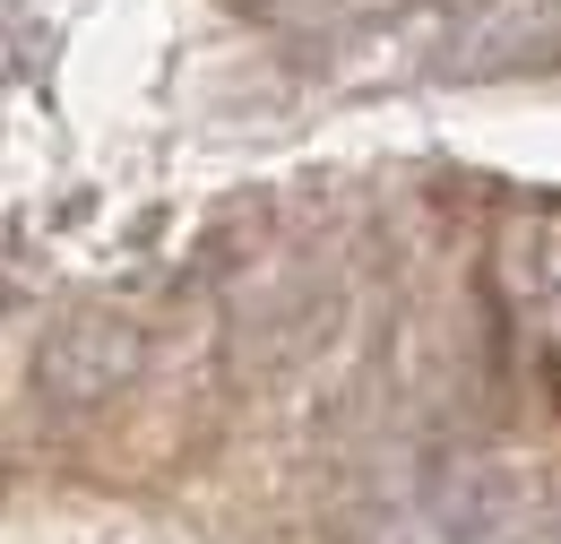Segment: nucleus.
Here are the masks:
<instances>
[{
    "label": "nucleus",
    "mask_w": 561,
    "mask_h": 544,
    "mask_svg": "<svg viewBox=\"0 0 561 544\" xmlns=\"http://www.w3.org/2000/svg\"><path fill=\"white\" fill-rule=\"evenodd\" d=\"M130 372H139V329L113 320V311H70V320L44 338V354H35V381H44V398H61V407L122 398Z\"/></svg>",
    "instance_id": "1"
}]
</instances>
